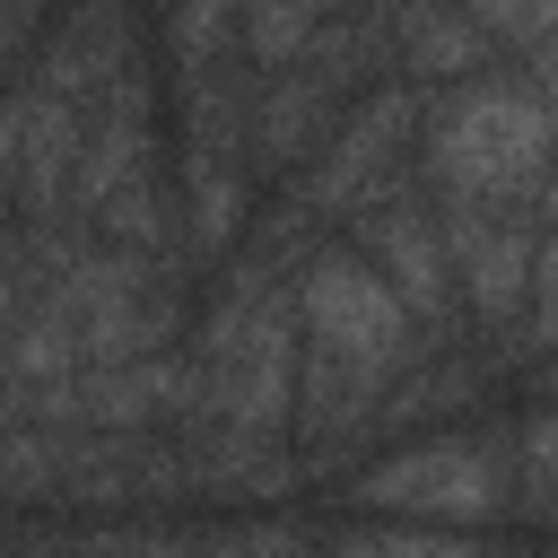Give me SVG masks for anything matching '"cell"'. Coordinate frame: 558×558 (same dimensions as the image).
<instances>
[{"label":"cell","mask_w":558,"mask_h":558,"mask_svg":"<svg viewBox=\"0 0 558 558\" xmlns=\"http://www.w3.org/2000/svg\"><path fill=\"white\" fill-rule=\"evenodd\" d=\"M549 148H558V113L523 78H471L427 122V166L453 192V209H480V201H506V192L541 183Z\"/></svg>","instance_id":"cell-1"},{"label":"cell","mask_w":558,"mask_h":558,"mask_svg":"<svg viewBox=\"0 0 558 558\" xmlns=\"http://www.w3.org/2000/svg\"><path fill=\"white\" fill-rule=\"evenodd\" d=\"M445 253H453V279H462V305L480 323H514L532 305V244L514 218H488V209H453L445 218Z\"/></svg>","instance_id":"cell-5"},{"label":"cell","mask_w":558,"mask_h":558,"mask_svg":"<svg viewBox=\"0 0 558 558\" xmlns=\"http://www.w3.org/2000/svg\"><path fill=\"white\" fill-rule=\"evenodd\" d=\"M331 558H480L471 541H453V532H340V549Z\"/></svg>","instance_id":"cell-8"},{"label":"cell","mask_w":558,"mask_h":558,"mask_svg":"<svg viewBox=\"0 0 558 558\" xmlns=\"http://www.w3.org/2000/svg\"><path fill=\"white\" fill-rule=\"evenodd\" d=\"M541 209H549V235H558V183H549V192H541Z\"/></svg>","instance_id":"cell-12"},{"label":"cell","mask_w":558,"mask_h":558,"mask_svg":"<svg viewBox=\"0 0 558 558\" xmlns=\"http://www.w3.org/2000/svg\"><path fill=\"white\" fill-rule=\"evenodd\" d=\"M296 314H305V340H314L323 357H340V366H357V375H375V384L401 375L410 331H418L410 305L384 288V270L357 262V253H314L305 279H296Z\"/></svg>","instance_id":"cell-2"},{"label":"cell","mask_w":558,"mask_h":558,"mask_svg":"<svg viewBox=\"0 0 558 558\" xmlns=\"http://www.w3.org/2000/svg\"><path fill=\"white\" fill-rule=\"evenodd\" d=\"M244 558H314V541L296 523H262V532H244Z\"/></svg>","instance_id":"cell-11"},{"label":"cell","mask_w":558,"mask_h":558,"mask_svg":"<svg viewBox=\"0 0 558 558\" xmlns=\"http://www.w3.org/2000/svg\"><path fill=\"white\" fill-rule=\"evenodd\" d=\"M523 497H532V514H558V410H541L523 427Z\"/></svg>","instance_id":"cell-9"},{"label":"cell","mask_w":558,"mask_h":558,"mask_svg":"<svg viewBox=\"0 0 558 558\" xmlns=\"http://www.w3.org/2000/svg\"><path fill=\"white\" fill-rule=\"evenodd\" d=\"M366 244H375V270H384V288L410 305V323H445V279H453V262H445V235L410 209V201H392V192H375L366 201Z\"/></svg>","instance_id":"cell-6"},{"label":"cell","mask_w":558,"mask_h":558,"mask_svg":"<svg viewBox=\"0 0 558 558\" xmlns=\"http://www.w3.org/2000/svg\"><path fill=\"white\" fill-rule=\"evenodd\" d=\"M244 227V174L235 166H209V157H183V253L209 262L227 253Z\"/></svg>","instance_id":"cell-7"},{"label":"cell","mask_w":558,"mask_h":558,"mask_svg":"<svg viewBox=\"0 0 558 558\" xmlns=\"http://www.w3.org/2000/svg\"><path fill=\"white\" fill-rule=\"evenodd\" d=\"M523 314H532V340L558 349V235L532 253V305H523Z\"/></svg>","instance_id":"cell-10"},{"label":"cell","mask_w":558,"mask_h":558,"mask_svg":"<svg viewBox=\"0 0 558 558\" xmlns=\"http://www.w3.org/2000/svg\"><path fill=\"white\" fill-rule=\"evenodd\" d=\"M410 122H418V96H410V87H375L366 105H349L340 131L323 140V157L305 166V192H296V201H305L314 218H331V209H366V201L384 192L401 140H410Z\"/></svg>","instance_id":"cell-4"},{"label":"cell","mask_w":558,"mask_h":558,"mask_svg":"<svg viewBox=\"0 0 558 558\" xmlns=\"http://www.w3.org/2000/svg\"><path fill=\"white\" fill-rule=\"evenodd\" d=\"M357 497H366V506H392V514L480 523V514L506 506V453H497V445H471V436H436V445H418V453L375 462Z\"/></svg>","instance_id":"cell-3"}]
</instances>
